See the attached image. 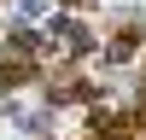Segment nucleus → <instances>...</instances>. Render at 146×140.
I'll list each match as a JSON object with an SVG mask.
<instances>
[{"label": "nucleus", "mask_w": 146, "mask_h": 140, "mask_svg": "<svg viewBox=\"0 0 146 140\" xmlns=\"http://www.w3.org/2000/svg\"><path fill=\"white\" fill-rule=\"evenodd\" d=\"M29 76H35V70H29V58H23V53H18V58H0V99H6V93H18Z\"/></svg>", "instance_id": "nucleus-1"}, {"label": "nucleus", "mask_w": 146, "mask_h": 140, "mask_svg": "<svg viewBox=\"0 0 146 140\" xmlns=\"http://www.w3.org/2000/svg\"><path fill=\"white\" fill-rule=\"evenodd\" d=\"M135 47H140V29H117V35H111V47L100 53V64H123Z\"/></svg>", "instance_id": "nucleus-2"}, {"label": "nucleus", "mask_w": 146, "mask_h": 140, "mask_svg": "<svg viewBox=\"0 0 146 140\" xmlns=\"http://www.w3.org/2000/svg\"><path fill=\"white\" fill-rule=\"evenodd\" d=\"M12 47H18V53H41V35H35L29 23H12Z\"/></svg>", "instance_id": "nucleus-3"}, {"label": "nucleus", "mask_w": 146, "mask_h": 140, "mask_svg": "<svg viewBox=\"0 0 146 140\" xmlns=\"http://www.w3.org/2000/svg\"><path fill=\"white\" fill-rule=\"evenodd\" d=\"M64 6H76V0H64Z\"/></svg>", "instance_id": "nucleus-4"}]
</instances>
